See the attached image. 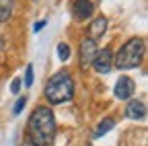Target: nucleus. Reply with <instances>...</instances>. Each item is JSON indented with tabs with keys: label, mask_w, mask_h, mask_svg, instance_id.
I'll use <instances>...</instances> for the list:
<instances>
[{
	"label": "nucleus",
	"mask_w": 148,
	"mask_h": 146,
	"mask_svg": "<svg viewBox=\"0 0 148 146\" xmlns=\"http://www.w3.org/2000/svg\"><path fill=\"white\" fill-rule=\"evenodd\" d=\"M56 117L49 107H37L27 123V140L33 146H49L56 140Z\"/></svg>",
	"instance_id": "nucleus-1"
},
{
	"label": "nucleus",
	"mask_w": 148,
	"mask_h": 146,
	"mask_svg": "<svg viewBox=\"0 0 148 146\" xmlns=\"http://www.w3.org/2000/svg\"><path fill=\"white\" fill-rule=\"evenodd\" d=\"M74 97V80L68 72H58L53 74L47 84H45V99L53 105H60V103H68Z\"/></svg>",
	"instance_id": "nucleus-2"
},
{
	"label": "nucleus",
	"mask_w": 148,
	"mask_h": 146,
	"mask_svg": "<svg viewBox=\"0 0 148 146\" xmlns=\"http://www.w3.org/2000/svg\"><path fill=\"white\" fill-rule=\"evenodd\" d=\"M142 58H144V39L142 37H132L119 47V51L115 53L113 64L119 70H127V68L140 66Z\"/></svg>",
	"instance_id": "nucleus-3"
},
{
	"label": "nucleus",
	"mask_w": 148,
	"mask_h": 146,
	"mask_svg": "<svg viewBox=\"0 0 148 146\" xmlns=\"http://www.w3.org/2000/svg\"><path fill=\"white\" fill-rule=\"evenodd\" d=\"M99 49H97V43L92 41L90 37H84L82 41H80V68L82 70H86L90 64H92V60H95V53H97Z\"/></svg>",
	"instance_id": "nucleus-4"
},
{
	"label": "nucleus",
	"mask_w": 148,
	"mask_h": 146,
	"mask_svg": "<svg viewBox=\"0 0 148 146\" xmlns=\"http://www.w3.org/2000/svg\"><path fill=\"white\" fill-rule=\"evenodd\" d=\"M92 66H95L97 72H101V74H107V72L111 70V66H113V53H111L109 47L101 49L95 53V60H92Z\"/></svg>",
	"instance_id": "nucleus-5"
},
{
	"label": "nucleus",
	"mask_w": 148,
	"mask_h": 146,
	"mask_svg": "<svg viewBox=\"0 0 148 146\" xmlns=\"http://www.w3.org/2000/svg\"><path fill=\"white\" fill-rule=\"evenodd\" d=\"M134 90H136V86H134V80L130 78V76H121V78L115 82V88H113V93H115V97H117V99H121V101H127L130 97L134 95Z\"/></svg>",
	"instance_id": "nucleus-6"
},
{
	"label": "nucleus",
	"mask_w": 148,
	"mask_h": 146,
	"mask_svg": "<svg viewBox=\"0 0 148 146\" xmlns=\"http://www.w3.org/2000/svg\"><path fill=\"white\" fill-rule=\"evenodd\" d=\"M92 10H95V4H92L90 0H74L72 2V14L76 16L78 21L88 19L92 14Z\"/></svg>",
	"instance_id": "nucleus-7"
},
{
	"label": "nucleus",
	"mask_w": 148,
	"mask_h": 146,
	"mask_svg": "<svg viewBox=\"0 0 148 146\" xmlns=\"http://www.w3.org/2000/svg\"><path fill=\"white\" fill-rule=\"evenodd\" d=\"M125 115L130 119H144L146 117V105L142 101H130L125 107Z\"/></svg>",
	"instance_id": "nucleus-8"
},
{
	"label": "nucleus",
	"mask_w": 148,
	"mask_h": 146,
	"mask_svg": "<svg viewBox=\"0 0 148 146\" xmlns=\"http://www.w3.org/2000/svg\"><path fill=\"white\" fill-rule=\"evenodd\" d=\"M105 31H107V19H105V16H97V19L90 23V27H88V35H90L92 41L103 37Z\"/></svg>",
	"instance_id": "nucleus-9"
},
{
	"label": "nucleus",
	"mask_w": 148,
	"mask_h": 146,
	"mask_svg": "<svg viewBox=\"0 0 148 146\" xmlns=\"http://www.w3.org/2000/svg\"><path fill=\"white\" fill-rule=\"evenodd\" d=\"M12 8H14V0H0V23L10 19Z\"/></svg>",
	"instance_id": "nucleus-10"
},
{
	"label": "nucleus",
	"mask_w": 148,
	"mask_h": 146,
	"mask_svg": "<svg viewBox=\"0 0 148 146\" xmlns=\"http://www.w3.org/2000/svg\"><path fill=\"white\" fill-rule=\"evenodd\" d=\"M113 125H115V119H111V117H105L99 125H97V130H95V136L92 138H101V136H105L109 130H113Z\"/></svg>",
	"instance_id": "nucleus-11"
},
{
	"label": "nucleus",
	"mask_w": 148,
	"mask_h": 146,
	"mask_svg": "<svg viewBox=\"0 0 148 146\" xmlns=\"http://www.w3.org/2000/svg\"><path fill=\"white\" fill-rule=\"evenodd\" d=\"M58 58H60L62 62H66V60L70 58V47H68V43H60V45H58Z\"/></svg>",
	"instance_id": "nucleus-12"
},
{
	"label": "nucleus",
	"mask_w": 148,
	"mask_h": 146,
	"mask_svg": "<svg viewBox=\"0 0 148 146\" xmlns=\"http://www.w3.org/2000/svg\"><path fill=\"white\" fill-rule=\"evenodd\" d=\"M31 84H33V66L29 64L25 70V86H31Z\"/></svg>",
	"instance_id": "nucleus-13"
},
{
	"label": "nucleus",
	"mask_w": 148,
	"mask_h": 146,
	"mask_svg": "<svg viewBox=\"0 0 148 146\" xmlns=\"http://www.w3.org/2000/svg\"><path fill=\"white\" fill-rule=\"evenodd\" d=\"M25 103H27V99H25V97H21V99L16 101V105H14V109H12V113H14V115H18V113L23 111V107H25Z\"/></svg>",
	"instance_id": "nucleus-14"
},
{
	"label": "nucleus",
	"mask_w": 148,
	"mask_h": 146,
	"mask_svg": "<svg viewBox=\"0 0 148 146\" xmlns=\"http://www.w3.org/2000/svg\"><path fill=\"white\" fill-rule=\"evenodd\" d=\"M10 90H12V93H18V90H21V78H14V80H12Z\"/></svg>",
	"instance_id": "nucleus-15"
},
{
	"label": "nucleus",
	"mask_w": 148,
	"mask_h": 146,
	"mask_svg": "<svg viewBox=\"0 0 148 146\" xmlns=\"http://www.w3.org/2000/svg\"><path fill=\"white\" fill-rule=\"evenodd\" d=\"M43 27H45V21H39V23H35L33 29H35V31H39V29H43Z\"/></svg>",
	"instance_id": "nucleus-16"
}]
</instances>
